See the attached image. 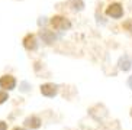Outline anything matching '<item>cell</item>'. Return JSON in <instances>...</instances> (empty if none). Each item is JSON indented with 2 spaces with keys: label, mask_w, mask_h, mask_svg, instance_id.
I'll use <instances>...</instances> for the list:
<instances>
[{
  "label": "cell",
  "mask_w": 132,
  "mask_h": 130,
  "mask_svg": "<svg viewBox=\"0 0 132 130\" xmlns=\"http://www.w3.org/2000/svg\"><path fill=\"white\" fill-rule=\"evenodd\" d=\"M51 26L54 27V29H57V31H65V29H70L71 27V23L64 16H54L51 19Z\"/></svg>",
  "instance_id": "6da1fadb"
},
{
  "label": "cell",
  "mask_w": 132,
  "mask_h": 130,
  "mask_svg": "<svg viewBox=\"0 0 132 130\" xmlns=\"http://www.w3.org/2000/svg\"><path fill=\"white\" fill-rule=\"evenodd\" d=\"M106 15L113 19H120L123 16V7L120 3H112L106 7Z\"/></svg>",
  "instance_id": "7a4b0ae2"
},
{
  "label": "cell",
  "mask_w": 132,
  "mask_h": 130,
  "mask_svg": "<svg viewBox=\"0 0 132 130\" xmlns=\"http://www.w3.org/2000/svg\"><path fill=\"white\" fill-rule=\"evenodd\" d=\"M16 85V80L12 75H3L0 78V87L3 90H13Z\"/></svg>",
  "instance_id": "3957f363"
},
{
  "label": "cell",
  "mask_w": 132,
  "mask_h": 130,
  "mask_svg": "<svg viewBox=\"0 0 132 130\" xmlns=\"http://www.w3.org/2000/svg\"><path fill=\"white\" fill-rule=\"evenodd\" d=\"M57 91H58V87L54 84H45L41 87V92L47 97H54L57 94Z\"/></svg>",
  "instance_id": "277c9868"
},
{
  "label": "cell",
  "mask_w": 132,
  "mask_h": 130,
  "mask_svg": "<svg viewBox=\"0 0 132 130\" xmlns=\"http://www.w3.org/2000/svg\"><path fill=\"white\" fill-rule=\"evenodd\" d=\"M23 46L26 48V49L29 51H34L36 49V38H35V35H26L23 39Z\"/></svg>",
  "instance_id": "5b68a950"
},
{
  "label": "cell",
  "mask_w": 132,
  "mask_h": 130,
  "mask_svg": "<svg viewBox=\"0 0 132 130\" xmlns=\"http://www.w3.org/2000/svg\"><path fill=\"white\" fill-rule=\"evenodd\" d=\"M25 124H26L28 127H32V129H38L39 126H41V120L38 119V117H28L26 120H25Z\"/></svg>",
  "instance_id": "8992f818"
},
{
  "label": "cell",
  "mask_w": 132,
  "mask_h": 130,
  "mask_svg": "<svg viewBox=\"0 0 132 130\" xmlns=\"http://www.w3.org/2000/svg\"><path fill=\"white\" fill-rule=\"evenodd\" d=\"M132 67V62L131 59H129L128 57H123V58H120V61H119V68L122 69V71H129Z\"/></svg>",
  "instance_id": "52a82bcc"
},
{
  "label": "cell",
  "mask_w": 132,
  "mask_h": 130,
  "mask_svg": "<svg viewBox=\"0 0 132 130\" xmlns=\"http://www.w3.org/2000/svg\"><path fill=\"white\" fill-rule=\"evenodd\" d=\"M123 29H126V31L132 32V19H128L123 22Z\"/></svg>",
  "instance_id": "ba28073f"
},
{
  "label": "cell",
  "mask_w": 132,
  "mask_h": 130,
  "mask_svg": "<svg viewBox=\"0 0 132 130\" xmlns=\"http://www.w3.org/2000/svg\"><path fill=\"white\" fill-rule=\"evenodd\" d=\"M6 100H7V92H4V91H2V90H0V104L4 103Z\"/></svg>",
  "instance_id": "9c48e42d"
},
{
  "label": "cell",
  "mask_w": 132,
  "mask_h": 130,
  "mask_svg": "<svg viewBox=\"0 0 132 130\" xmlns=\"http://www.w3.org/2000/svg\"><path fill=\"white\" fill-rule=\"evenodd\" d=\"M0 130H7V124L4 122H0Z\"/></svg>",
  "instance_id": "30bf717a"
},
{
  "label": "cell",
  "mask_w": 132,
  "mask_h": 130,
  "mask_svg": "<svg viewBox=\"0 0 132 130\" xmlns=\"http://www.w3.org/2000/svg\"><path fill=\"white\" fill-rule=\"evenodd\" d=\"M128 85H129V88L132 90V77H129V80H128Z\"/></svg>",
  "instance_id": "8fae6325"
},
{
  "label": "cell",
  "mask_w": 132,
  "mask_h": 130,
  "mask_svg": "<svg viewBox=\"0 0 132 130\" xmlns=\"http://www.w3.org/2000/svg\"><path fill=\"white\" fill-rule=\"evenodd\" d=\"M13 130H25V129H22V127H15Z\"/></svg>",
  "instance_id": "7c38bea8"
},
{
  "label": "cell",
  "mask_w": 132,
  "mask_h": 130,
  "mask_svg": "<svg viewBox=\"0 0 132 130\" xmlns=\"http://www.w3.org/2000/svg\"><path fill=\"white\" fill-rule=\"evenodd\" d=\"M131 117H132V108H131Z\"/></svg>",
  "instance_id": "4fadbf2b"
}]
</instances>
